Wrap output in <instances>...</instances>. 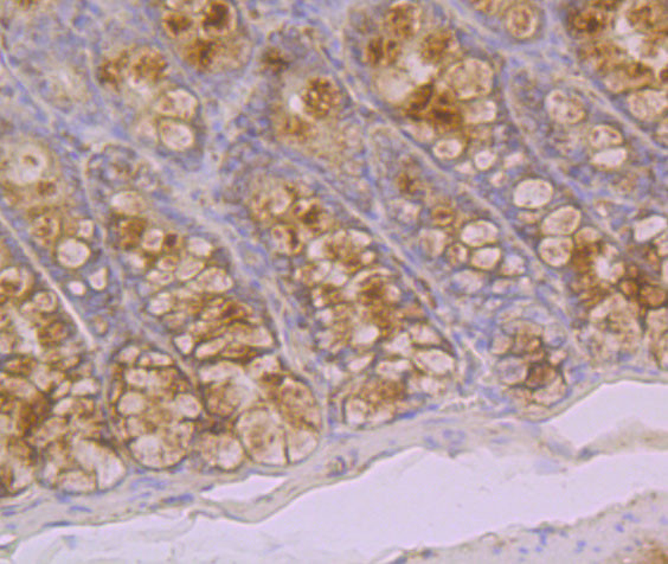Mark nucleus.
I'll use <instances>...</instances> for the list:
<instances>
[{
	"label": "nucleus",
	"mask_w": 668,
	"mask_h": 564,
	"mask_svg": "<svg viewBox=\"0 0 668 564\" xmlns=\"http://www.w3.org/2000/svg\"><path fill=\"white\" fill-rule=\"evenodd\" d=\"M161 140L168 147L183 151L193 144V134L188 126L176 121H164L159 127Z\"/></svg>",
	"instance_id": "obj_18"
},
{
	"label": "nucleus",
	"mask_w": 668,
	"mask_h": 564,
	"mask_svg": "<svg viewBox=\"0 0 668 564\" xmlns=\"http://www.w3.org/2000/svg\"><path fill=\"white\" fill-rule=\"evenodd\" d=\"M652 80L653 72L649 65L628 60L608 74L609 86L615 90L641 88Z\"/></svg>",
	"instance_id": "obj_9"
},
{
	"label": "nucleus",
	"mask_w": 668,
	"mask_h": 564,
	"mask_svg": "<svg viewBox=\"0 0 668 564\" xmlns=\"http://www.w3.org/2000/svg\"><path fill=\"white\" fill-rule=\"evenodd\" d=\"M112 204L116 210L129 216H136L146 210L144 198L140 195L131 193V191L117 193L113 198Z\"/></svg>",
	"instance_id": "obj_24"
},
{
	"label": "nucleus",
	"mask_w": 668,
	"mask_h": 564,
	"mask_svg": "<svg viewBox=\"0 0 668 564\" xmlns=\"http://www.w3.org/2000/svg\"><path fill=\"white\" fill-rule=\"evenodd\" d=\"M272 237L277 250L289 255L298 254L304 245L300 230L293 225H277L272 229Z\"/></svg>",
	"instance_id": "obj_20"
},
{
	"label": "nucleus",
	"mask_w": 668,
	"mask_h": 564,
	"mask_svg": "<svg viewBox=\"0 0 668 564\" xmlns=\"http://www.w3.org/2000/svg\"><path fill=\"white\" fill-rule=\"evenodd\" d=\"M425 118L434 129L440 132H449L457 129L462 122V115L448 90L437 92L425 112Z\"/></svg>",
	"instance_id": "obj_8"
},
{
	"label": "nucleus",
	"mask_w": 668,
	"mask_h": 564,
	"mask_svg": "<svg viewBox=\"0 0 668 564\" xmlns=\"http://www.w3.org/2000/svg\"><path fill=\"white\" fill-rule=\"evenodd\" d=\"M141 230H142V227L138 220H131V222L124 223V227H122V235L127 239H136V237L139 236Z\"/></svg>",
	"instance_id": "obj_39"
},
{
	"label": "nucleus",
	"mask_w": 668,
	"mask_h": 564,
	"mask_svg": "<svg viewBox=\"0 0 668 564\" xmlns=\"http://www.w3.org/2000/svg\"><path fill=\"white\" fill-rule=\"evenodd\" d=\"M163 28L173 40H183L186 43L188 40L196 38L195 33L198 29V23L193 15L172 10L164 13Z\"/></svg>",
	"instance_id": "obj_17"
},
{
	"label": "nucleus",
	"mask_w": 668,
	"mask_h": 564,
	"mask_svg": "<svg viewBox=\"0 0 668 564\" xmlns=\"http://www.w3.org/2000/svg\"><path fill=\"white\" fill-rule=\"evenodd\" d=\"M457 40L450 30H437L424 37L421 43V55L427 63L439 65L457 51Z\"/></svg>",
	"instance_id": "obj_11"
},
{
	"label": "nucleus",
	"mask_w": 668,
	"mask_h": 564,
	"mask_svg": "<svg viewBox=\"0 0 668 564\" xmlns=\"http://www.w3.org/2000/svg\"><path fill=\"white\" fill-rule=\"evenodd\" d=\"M47 168V161L37 148H24L17 156L13 168V178L19 184H33L40 182Z\"/></svg>",
	"instance_id": "obj_12"
},
{
	"label": "nucleus",
	"mask_w": 668,
	"mask_h": 564,
	"mask_svg": "<svg viewBox=\"0 0 668 564\" xmlns=\"http://www.w3.org/2000/svg\"><path fill=\"white\" fill-rule=\"evenodd\" d=\"M628 19L634 28L653 36H665L667 33V11L661 3H637L629 11Z\"/></svg>",
	"instance_id": "obj_7"
},
{
	"label": "nucleus",
	"mask_w": 668,
	"mask_h": 564,
	"mask_svg": "<svg viewBox=\"0 0 668 564\" xmlns=\"http://www.w3.org/2000/svg\"><path fill=\"white\" fill-rule=\"evenodd\" d=\"M164 242V234L158 229H152V230H149L145 234L144 239H142V247L149 252H158V250H161Z\"/></svg>",
	"instance_id": "obj_29"
},
{
	"label": "nucleus",
	"mask_w": 668,
	"mask_h": 564,
	"mask_svg": "<svg viewBox=\"0 0 668 564\" xmlns=\"http://www.w3.org/2000/svg\"><path fill=\"white\" fill-rule=\"evenodd\" d=\"M314 126L309 120L299 115H284L279 121V132L295 143L309 140L314 134Z\"/></svg>",
	"instance_id": "obj_19"
},
{
	"label": "nucleus",
	"mask_w": 668,
	"mask_h": 564,
	"mask_svg": "<svg viewBox=\"0 0 668 564\" xmlns=\"http://www.w3.org/2000/svg\"><path fill=\"white\" fill-rule=\"evenodd\" d=\"M432 97H434V89L432 84H423L416 90L410 92V97L407 102V112L409 115H424L432 104Z\"/></svg>",
	"instance_id": "obj_23"
},
{
	"label": "nucleus",
	"mask_w": 668,
	"mask_h": 564,
	"mask_svg": "<svg viewBox=\"0 0 668 564\" xmlns=\"http://www.w3.org/2000/svg\"><path fill=\"white\" fill-rule=\"evenodd\" d=\"M170 65L164 55L154 48H144L133 55L126 67V76L133 88L146 90L168 76Z\"/></svg>",
	"instance_id": "obj_2"
},
{
	"label": "nucleus",
	"mask_w": 668,
	"mask_h": 564,
	"mask_svg": "<svg viewBox=\"0 0 668 564\" xmlns=\"http://www.w3.org/2000/svg\"><path fill=\"white\" fill-rule=\"evenodd\" d=\"M198 284L205 291L220 292V291L228 289L231 286V279L223 271L212 268L200 275Z\"/></svg>",
	"instance_id": "obj_25"
},
{
	"label": "nucleus",
	"mask_w": 668,
	"mask_h": 564,
	"mask_svg": "<svg viewBox=\"0 0 668 564\" xmlns=\"http://www.w3.org/2000/svg\"><path fill=\"white\" fill-rule=\"evenodd\" d=\"M178 266L179 264L176 257H166L158 262V267L163 272H173L174 269L178 268Z\"/></svg>",
	"instance_id": "obj_41"
},
{
	"label": "nucleus",
	"mask_w": 668,
	"mask_h": 564,
	"mask_svg": "<svg viewBox=\"0 0 668 564\" xmlns=\"http://www.w3.org/2000/svg\"><path fill=\"white\" fill-rule=\"evenodd\" d=\"M385 29L393 40H409L416 35L421 25V8L414 3L402 1L389 8Z\"/></svg>",
	"instance_id": "obj_5"
},
{
	"label": "nucleus",
	"mask_w": 668,
	"mask_h": 564,
	"mask_svg": "<svg viewBox=\"0 0 668 564\" xmlns=\"http://www.w3.org/2000/svg\"><path fill=\"white\" fill-rule=\"evenodd\" d=\"M36 193L42 198H54L57 195V185L52 180L37 182Z\"/></svg>",
	"instance_id": "obj_33"
},
{
	"label": "nucleus",
	"mask_w": 668,
	"mask_h": 564,
	"mask_svg": "<svg viewBox=\"0 0 668 564\" xmlns=\"http://www.w3.org/2000/svg\"><path fill=\"white\" fill-rule=\"evenodd\" d=\"M33 362L28 360H13V363L8 364V369L19 373H26L30 370H33Z\"/></svg>",
	"instance_id": "obj_40"
},
{
	"label": "nucleus",
	"mask_w": 668,
	"mask_h": 564,
	"mask_svg": "<svg viewBox=\"0 0 668 564\" xmlns=\"http://www.w3.org/2000/svg\"><path fill=\"white\" fill-rule=\"evenodd\" d=\"M89 255L88 247L76 240L65 241L58 248V260L69 268L80 267L88 260Z\"/></svg>",
	"instance_id": "obj_21"
},
{
	"label": "nucleus",
	"mask_w": 668,
	"mask_h": 564,
	"mask_svg": "<svg viewBox=\"0 0 668 564\" xmlns=\"http://www.w3.org/2000/svg\"><path fill=\"white\" fill-rule=\"evenodd\" d=\"M172 274L168 272H152L148 275V280L156 284H168L172 281Z\"/></svg>",
	"instance_id": "obj_42"
},
{
	"label": "nucleus",
	"mask_w": 668,
	"mask_h": 564,
	"mask_svg": "<svg viewBox=\"0 0 668 564\" xmlns=\"http://www.w3.org/2000/svg\"><path fill=\"white\" fill-rule=\"evenodd\" d=\"M432 218L435 220V223L439 225H448L452 223L453 220H454V213H453L450 209L447 208H437L434 213H432Z\"/></svg>",
	"instance_id": "obj_36"
},
{
	"label": "nucleus",
	"mask_w": 668,
	"mask_h": 564,
	"mask_svg": "<svg viewBox=\"0 0 668 564\" xmlns=\"http://www.w3.org/2000/svg\"><path fill=\"white\" fill-rule=\"evenodd\" d=\"M122 405L126 410H136L141 407V398L139 395H129V396L124 397Z\"/></svg>",
	"instance_id": "obj_44"
},
{
	"label": "nucleus",
	"mask_w": 668,
	"mask_h": 564,
	"mask_svg": "<svg viewBox=\"0 0 668 564\" xmlns=\"http://www.w3.org/2000/svg\"><path fill=\"white\" fill-rule=\"evenodd\" d=\"M590 6L592 5L590 4ZM609 24V13L595 6L577 11L572 15L570 19L572 30L580 36H598L608 29Z\"/></svg>",
	"instance_id": "obj_15"
},
{
	"label": "nucleus",
	"mask_w": 668,
	"mask_h": 564,
	"mask_svg": "<svg viewBox=\"0 0 668 564\" xmlns=\"http://www.w3.org/2000/svg\"><path fill=\"white\" fill-rule=\"evenodd\" d=\"M188 250L198 257H208L211 252V245L206 241L195 237L188 242Z\"/></svg>",
	"instance_id": "obj_34"
},
{
	"label": "nucleus",
	"mask_w": 668,
	"mask_h": 564,
	"mask_svg": "<svg viewBox=\"0 0 668 564\" xmlns=\"http://www.w3.org/2000/svg\"><path fill=\"white\" fill-rule=\"evenodd\" d=\"M196 97L186 90H174L165 94L156 104V111L163 115L172 116L183 120L191 119L196 113Z\"/></svg>",
	"instance_id": "obj_14"
},
{
	"label": "nucleus",
	"mask_w": 668,
	"mask_h": 564,
	"mask_svg": "<svg viewBox=\"0 0 668 564\" xmlns=\"http://www.w3.org/2000/svg\"><path fill=\"white\" fill-rule=\"evenodd\" d=\"M70 289L76 294H82L84 292V286L82 284H79V282H72L70 284Z\"/></svg>",
	"instance_id": "obj_47"
},
{
	"label": "nucleus",
	"mask_w": 668,
	"mask_h": 564,
	"mask_svg": "<svg viewBox=\"0 0 668 564\" xmlns=\"http://www.w3.org/2000/svg\"><path fill=\"white\" fill-rule=\"evenodd\" d=\"M341 102V92L327 77H314L301 92V104L309 116L323 119L329 115Z\"/></svg>",
	"instance_id": "obj_3"
},
{
	"label": "nucleus",
	"mask_w": 668,
	"mask_h": 564,
	"mask_svg": "<svg viewBox=\"0 0 668 564\" xmlns=\"http://www.w3.org/2000/svg\"><path fill=\"white\" fill-rule=\"evenodd\" d=\"M43 330L44 331L42 333V337H43V340H47V341L60 340V338H63L65 335V328H62V325L60 324L52 325V326L43 328Z\"/></svg>",
	"instance_id": "obj_37"
},
{
	"label": "nucleus",
	"mask_w": 668,
	"mask_h": 564,
	"mask_svg": "<svg viewBox=\"0 0 668 564\" xmlns=\"http://www.w3.org/2000/svg\"><path fill=\"white\" fill-rule=\"evenodd\" d=\"M35 305L38 309L50 312L56 307V296L50 292L40 293L35 298Z\"/></svg>",
	"instance_id": "obj_32"
},
{
	"label": "nucleus",
	"mask_w": 668,
	"mask_h": 564,
	"mask_svg": "<svg viewBox=\"0 0 668 564\" xmlns=\"http://www.w3.org/2000/svg\"><path fill=\"white\" fill-rule=\"evenodd\" d=\"M597 255H598V247L596 244L588 243L580 245L576 249V252H573L572 264L577 272L589 273Z\"/></svg>",
	"instance_id": "obj_26"
},
{
	"label": "nucleus",
	"mask_w": 668,
	"mask_h": 564,
	"mask_svg": "<svg viewBox=\"0 0 668 564\" xmlns=\"http://www.w3.org/2000/svg\"><path fill=\"white\" fill-rule=\"evenodd\" d=\"M1 292L8 296H19L25 289V279L23 273L17 268L6 269L1 274Z\"/></svg>",
	"instance_id": "obj_27"
},
{
	"label": "nucleus",
	"mask_w": 668,
	"mask_h": 564,
	"mask_svg": "<svg viewBox=\"0 0 668 564\" xmlns=\"http://www.w3.org/2000/svg\"><path fill=\"white\" fill-rule=\"evenodd\" d=\"M400 45L396 40L389 37L377 36L368 40L365 48V57L370 65L376 68L388 67L398 58Z\"/></svg>",
	"instance_id": "obj_16"
},
{
	"label": "nucleus",
	"mask_w": 668,
	"mask_h": 564,
	"mask_svg": "<svg viewBox=\"0 0 668 564\" xmlns=\"http://www.w3.org/2000/svg\"><path fill=\"white\" fill-rule=\"evenodd\" d=\"M92 232H94V225L90 220H83L81 222L80 228H79V235L82 237H90L92 236Z\"/></svg>",
	"instance_id": "obj_45"
},
{
	"label": "nucleus",
	"mask_w": 668,
	"mask_h": 564,
	"mask_svg": "<svg viewBox=\"0 0 668 564\" xmlns=\"http://www.w3.org/2000/svg\"><path fill=\"white\" fill-rule=\"evenodd\" d=\"M203 267H204L203 262L195 260V259H188V260L184 261L183 264L178 266L177 275L180 280H188V279H191L193 276L197 275L203 269Z\"/></svg>",
	"instance_id": "obj_28"
},
{
	"label": "nucleus",
	"mask_w": 668,
	"mask_h": 564,
	"mask_svg": "<svg viewBox=\"0 0 668 564\" xmlns=\"http://www.w3.org/2000/svg\"><path fill=\"white\" fill-rule=\"evenodd\" d=\"M197 23L202 37L222 40L236 28V11L227 1H206Z\"/></svg>",
	"instance_id": "obj_4"
},
{
	"label": "nucleus",
	"mask_w": 668,
	"mask_h": 564,
	"mask_svg": "<svg viewBox=\"0 0 668 564\" xmlns=\"http://www.w3.org/2000/svg\"><path fill=\"white\" fill-rule=\"evenodd\" d=\"M582 56L592 68L604 74H609L627 61L622 48L610 42L590 43L582 50Z\"/></svg>",
	"instance_id": "obj_10"
},
{
	"label": "nucleus",
	"mask_w": 668,
	"mask_h": 564,
	"mask_svg": "<svg viewBox=\"0 0 668 564\" xmlns=\"http://www.w3.org/2000/svg\"><path fill=\"white\" fill-rule=\"evenodd\" d=\"M291 216L300 232L318 236L332 225V215L316 200H300L291 210Z\"/></svg>",
	"instance_id": "obj_6"
},
{
	"label": "nucleus",
	"mask_w": 668,
	"mask_h": 564,
	"mask_svg": "<svg viewBox=\"0 0 668 564\" xmlns=\"http://www.w3.org/2000/svg\"><path fill=\"white\" fill-rule=\"evenodd\" d=\"M178 344H179V346L180 348H181V350L184 348L185 351H188V348H190V345H191V343H190V339H188V338H180V340H178Z\"/></svg>",
	"instance_id": "obj_48"
},
{
	"label": "nucleus",
	"mask_w": 668,
	"mask_h": 564,
	"mask_svg": "<svg viewBox=\"0 0 668 564\" xmlns=\"http://www.w3.org/2000/svg\"><path fill=\"white\" fill-rule=\"evenodd\" d=\"M171 306V298L168 294H161V296H156L154 300H152V304H151V308H152V312L154 313H163L166 312L168 308Z\"/></svg>",
	"instance_id": "obj_38"
},
{
	"label": "nucleus",
	"mask_w": 668,
	"mask_h": 564,
	"mask_svg": "<svg viewBox=\"0 0 668 564\" xmlns=\"http://www.w3.org/2000/svg\"><path fill=\"white\" fill-rule=\"evenodd\" d=\"M205 4H206V1H186V0H184V1H168V6H171L173 11H179V13H188V15H193V13L199 15Z\"/></svg>",
	"instance_id": "obj_30"
},
{
	"label": "nucleus",
	"mask_w": 668,
	"mask_h": 564,
	"mask_svg": "<svg viewBox=\"0 0 668 564\" xmlns=\"http://www.w3.org/2000/svg\"><path fill=\"white\" fill-rule=\"evenodd\" d=\"M8 388L10 392L19 396H28L33 392L31 387L23 380H8Z\"/></svg>",
	"instance_id": "obj_35"
},
{
	"label": "nucleus",
	"mask_w": 668,
	"mask_h": 564,
	"mask_svg": "<svg viewBox=\"0 0 668 564\" xmlns=\"http://www.w3.org/2000/svg\"><path fill=\"white\" fill-rule=\"evenodd\" d=\"M90 284L94 289H102L106 286V269H101L99 272L90 276Z\"/></svg>",
	"instance_id": "obj_43"
},
{
	"label": "nucleus",
	"mask_w": 668,
	"mask_h": 564,
	"mask_svg": "<svg viewBox=\"0 0 668 564\" xmlns=\"http://www.w3.org/2000/svg\"><path fill=\"white\" fill-rule=\"evenodd\" d=\"M183 56L193 68L200 72H211L225 65H240L247 56V49L242 40L196 37L185 43Z\"/></svg>",
	"instance_id": "obj_1"
},
{
	"label": "nucleus",
	"mask_w": 668,
	"mask_h": 564,
	"mask_svg": "<svg viewBox=\"0 0 668 564\" xmlns=\"http://www.w3.org/2000/svg\"><path fill=\"white\" fill-rule=\"evenodd\" d=\"M327 271V264H312V266H309V267H306V268L302 269L301 275L304 276V279L306 281H316L319 280V279H321V277L326 274Z\"/></svg>",
	"instance_id": "obj_31"
},
{
	"label": "nucleus",
	"mask_w": 668,
	"mask_h": 564,
	"mask_svg": "<svg viewBox=\"0 0 668 564\" xmlns=\"http://www.w3.org/2000/svg\"><path fill=\"white\" fill-rule=\"evenodd\" d=\"M60 232L58 220L50 215H44L37 218L31 225L30 234L33 240L40 245H50L55 241Z\"/></svg>",
	"instance_id": "obj_22"
},
{
	"label": "nucleus",
	"mask_w": 668,
	"mask_h": 564,
	"mask_svg": "<svg viewBox=\"0 0 668 564\" xmlns=\"http://www.w3.org/2000/svg\"><path fill=\"white\" fill-rule=\"evenodd\" d=\"M291 202L292 197L287 188H267L257 193L252 208L262 220H272L282 215Z\"/></svg>",
	"instance_id": "obj_13"
},
{
	"label": "nucleus",
	"mask_w": 668,
	"mask_h": 564,
	"mask_svg": "<svg viewBox=\"0 0 668 564\" xmlns=\"http://www.w3.org/2000/svg\"><path fill=\"white\" fill-rule=\"evenodd\" d=\"M129 380H131L132 383H134V385H144L145 382H146V372L141 371V370L129 372Z\"/></svg>",
	"instance_id": "obj_46"
}]
</instances>
